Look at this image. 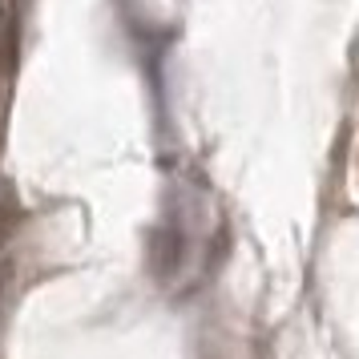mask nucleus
Returning a JSON list of instances; mask_svg holds the SVG:
<instances>
[{
  "mask_svg": "<svg viewBox=\"0 0 359 359\" xmlns=\"http://www.w3.org/2000/svg\"><path fill=\"white\" fill-rule=\"evenodd\" d=\"M178 262H182V238L170 226L158 230V238H154V266H158L162 275H174Z\"/></svg>",
  "mask_w": 359,
  "mask_h": 359,
  "instance_id": "obj_1",
  "label": "nucleus"
},
{
  "mask_svg": "<svg viewBox=\"0 0 359 359\" xmlns=\"http://www.w3.org/2000/svg\"><path fill=\"white\" fill-rule=\"evenodd\" d=\"M17 41H20V25H17V8L8 4V17H4V33H0V61L13 73L17 69Z\"/></svg>",
  "mask_w": 359,
  "mask_h": 359,
  "instance_id": "obj_2",
  "label": "nucleus"
}]
</instances>
